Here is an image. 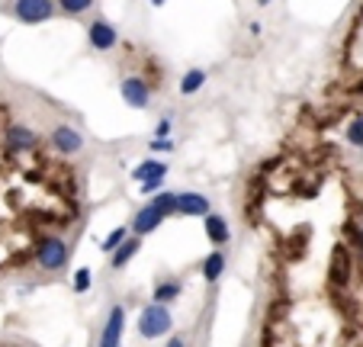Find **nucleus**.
<instances>
[{
	"mask_svg": "<svg viewBox=\"0 0 363 347\" xmlns=\"http://www.w3.org/2000/svg\"><path fill=\"white\" fill-rule=\"evenodd\" d=\"M180 216H209V199L203 193H177Z\"/></svg>",
	"mask_w": 363,
	"mask_h": 347,
	"instance_id": "obj_8",
	"label": "nucleus"
},
{
	"mask_svg": "<svg viewBox=\"0 0 363 347\" xmlns=\"http://www.w3.org/2000/svg\"><path fill=\"white\" fill-rule=\"evenodd\" d=\"M167 347H186V338H184V334H177V338H174Z\"/></svg>",
	"mask_w": 363,
	"mask_h": 347,
	"instance_id": "obj_19",
	"label": "nucleus"
},
{
	"mask_svg": "<svg viewBox=\"0 0 363 347\" xmlns=\"http://www.w3.org/2000/svg\"><path fill=\"white\" fill-rule=\"evenodd\" d=\"M138 248H142V238H135V235H132V238H125L123 248L113 254V270H123V267L129 264V258H135V254H138Z\"/></svg>",
	"mask_w": 363,
	"mask_h": 347,
	"instance_id": "obj_9",
	"label": "nucleus"
},
{
	"mask_svg": "<svg viewBox=\"0 0 363 347\" xmlns=\"http://www.w3.org/2000/svg\"><path fill=\"white\" fill-rule=\"evenodd\" d=\"M360 251H363V225H360Z\"/></svg>",
	"mask_w": 363,
	"mask_h": 347,
	"instance_id": "obj_20",
	"label": "nucleus"
},
{
	"mask_svg": "<svg viewBox=\"0 0 363 347\" xmlns=\"http://www.w3.org/2000/svg\"><path fill=\"white\" fill-rule=\"evenodd\" d=\"M119 241H125V228L113 231V235H110V241H103V251H113V248H116Z\"/></svg>",
	"mask_w": 363,
	"mask_h": 347,
	"instance_id": "obj_18",
	"label": "nucleus"
},
{
	"mask_svg": "<svg viewBox=\"0 0 363 347\" xmlns=\"http://www.w3.org/2000/svg\"><path fill=\"white\" fill-rule=\"evenodd\" d=\"M84 148L71 109L0 77V286L26 283L48 241L84 231Z\"/></svg>",
	"mask_w": 363,
	"mask_h": 347,
	"instance_id": "obj_1",
	"label": "nucleus"
},
{
	"mask_svg": "<svg viewBox=\"0 0 363 347\" xmlns=\"http://www.w3.org/2000/svg\"><path fill=\"white\" fill-rule=\"evenodd\" d=\"M222 267H225V254L213 251L209 258H206V264H203V277L209 280V283H216V280H219V273H222Z\"/></svg>",
	"mask_w": 363,
	"mask_h": 347,
	"instance_id": "obj_12",
	"label": "nucleus"
},
{
	"mask_svg": "<svg viewBox=\"0 0 363 347\" xmlns=\"http://www.w3.org/2000/svg\"><path fill=\"white\" fill-rule=\"evenodd\" d=\"M174 328V319H171V312H167L164 306H148L142 312V321H138V334H142L145 341H155V338H161V334H167Z\"/></svg>",
	"mask_w": 363,
	"mask_h": 347,
	"instance_id": "obj_2",
	"label": "nucleus"
},
{
	"mask_svg": "<svg viewBox=\"0 0 363 347\" xmlns=\"http://www.w3.org/2000/svg\"><path fill=\"white\" fill-rule=\"evenodd\" d=\"M161 222H164V216L148 203V206H142V209L135 212V219H132V231H135V238H142V235H148V231L158 228Z\"/></svg>",
	"mask_w": 363,
	"mask_h": 347,
	"instance_id": "obj_7",
	"label": "nucleus"
},
{
	"mask_svg": "<svg viewBox=\"0 0 363 347\" xmlns=\"http://www.w3.org/2000/svg\"><path fill=\"white\" fill-rule=\"evenodd\" d=\"M151 94H158V90L151 87L145 77H138V75H132V77H123V97H125V103H132V106H148L151 103Z\"/></svg>",
	"mask_w": 363,
	"mask_h": 347,
	"instance_id": "obj_5",
	"label": "nucleus"
},
{
	"mask_svg": "<svg viewBox=\"0 0 363 347\" xmlns=\"http://www.w3.org/2000/svg\"><path fill=\"white\" fill-rule=\"evenodd\" d=\"M203 81H206V71H199V68H193L190 75L180 81V94H196L199 87H203Z\"/></svg>",
	"mask_w": 363,
	"mask_h": 347,
	"instance_id": "obj_13",
	"label": "nucleus"
},
{
	"mask_svg": "<svg viewBox=\"0 0 363 347\" xmlns=\"http://www.w3.org/2000/svg\"><path fill=\"white\" fill-rule=\"evenodd\" d=\"M123 321H125V309L119 302L110 306V315H106V325L100 331V341L96 347H119V338H123Z\"/></svg>",
	"mask_w": 363,
	"mask_h": 347,
	"instance_id": "obj_3",
	"label": "nucleus"
},
{
	"mask_svg": "<svg viewBox=\"0 0 363 347\" xmlns=\"http://www.w3.org/2000/svg\"><path fill=\"white\" fill-rule=\"evenodd\" d=\"M164 164H155V161H148V164H142V167L138 170H132V174H135L138 180H145V177H164Z\"/></svg>",
	"mask_w": 363,
	"mask_h": 347,
	"instance_id": "obj_15",
	"label": "nucleus"
},
{
	"mask_svg": "<svg viewBox=\"0 0 363 347\" xmlns=\"http://www.w3.org/2000/svg\"><path fill=\"white\" fill-rule=\"evenodd\" d=\"M58 13H87V10H94V4H87V0H81V4H55Z\"/></svg>",
	"mask_w": 363,
	"mask_h": 347,
	"instance_id": "obj_16",
	"label": "nucleus"
},
{
	"mask_svg": "<svg viewBox=\"0 0 363 347\" xmlns=\"http://www.w3.org/2000/svg\"><path fill=\"white\" fill-rule=\"evenodd\" d=\"M0 347H35V344H29V341H23V338H13V334H0Z\"/></svg>",
	"mask_w": 363,
	"mask_h": 347,
	"instance_id": "obj_17",
	"label": "nucleus"
},
{
	"mask_svg": "<svg viewBox=\"0 0 363 347\" xmlns=\"http://www.w3.org/2000/svg\"><path fill=\"white\" fill-rule=\"evenodd\" d=\"M180 290H184V283H180L177 277L158 280V283H155V299H158V302H171V299H177V296H180Z\"/></svg>",
	"mask_w": 363,
	"mask_h": 347,
	"instance_id": "obj_10",
	"label": "nucleus"
},
{
	"mask_svg": "<svg viewBox=\"0 0 363 347\" xmlns=\"http://www.w3.org/2000/svg\"><path fill=\"white\" fill-rule=\"evenodd\" d=\"M151 206H155V209H158L161 212V216H171V212H177V193H161V197L158 199H155V203H151Z\"/></svg>",
	"mask_w": 363,
	"mask_h": 347,
	"instance_id": "obj_14",
	"label": "nucleus"
},
{
	"mask_svg": "<svg viewBox=\"0 0 363 347\" xmlns=\"http://www.w3.org/2000/svg\"><path fill=\"white\" fill-rule=\"evenodd\" d=\"M87 35H90V45L100 48V52H106V48L116 45V29L103 20V16H94V20H90Z\"/></svg>",
	"mask_w": 363,
	"mask_h": 347,
	"instance_id": "obj_6",
	"label": "nucleus"
},
{
	"mask_svg": "<svg viewBox=\"0 0 363 347\" xmlns=\"http://www.w3.org/2000/svg\"><path fill=\"white\" fill-rule=\"evenodd\" d=\"M7 13H16V20H23V23H42V20H48V16H55L58 10H55V4H45V0H29V4H10L7 7Z\"/></svg>",
	"mask_w": 363,
	"mask_h": 347,
	"instance_id": "obj_4",
	"label": "nucleus"
},
{
	"mask_svg": "<svg viewBox=\"0 0 363 347\" xmlns=\"http://www.w3.org/2000/svg\"><path fill=\"white\" fill-rule=\"evenodd\" d=\"M206 235H209L216 245H225V241H228V225H225V219L206 216Z\"/></svg>",
	"mask_w": 363,
	"mask_h": 347,
	"instance_id": "obj_11",
	"label": "nucleus"
}]
</instances>
